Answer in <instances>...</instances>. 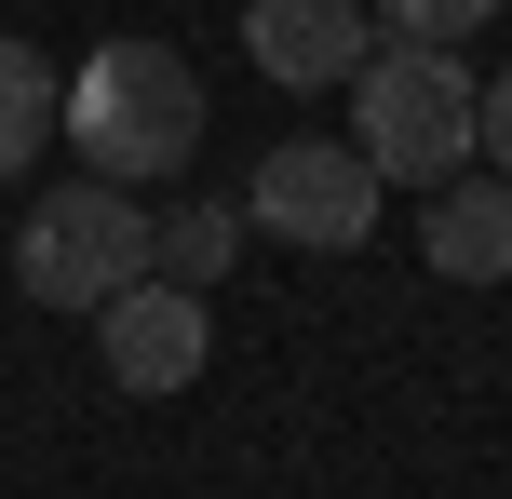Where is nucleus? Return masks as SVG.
Wrapping results in <instances>:
<instances>
[{"label":"nucleus","mask_w":512,"mask_h":499,"mask_svg":"<svg viewBox=\"0 0 512 499\" xmlns=\"http://www.w3.org/2000/svg\"><path fill=\"white\" fill-rule=\"evenodd\" d=\"M95 324H108V392L162 405V392H189V378H203V297H189L176 270H135Z\"/></svg>","instance_id":"nucleus-5"},{"label":"nucleus","mask_w":512,"mask_h":499,"mask_svg":"<svg viewBox=\"0 0 512 499\" xmlns=\"http://www.w3.org/2000/svg\"><path fill=\"white\" fill-rule=\"evenodd\" d=\"M486 14H499V0H378V27H391V41H445V54H459Z\"/></svg>","instance_id":"nucleus-10"},{"label":"nucleus","mask_w":512,"mask_h":499,"mask_svg":"<svg viewBox=\"0 0 512 499\" xmlns=\"http://www.w3.org/2000/svg\"><path fill=\"white\" fill-rule=\"evenodd\" d=\"M68 149H81V176H122V189H149V176H176L189 149H203V81H189V54L176 41H95L68 68Z\"/></svg>","instance_id":"nucleus-1"},{"label":"nucleus","mask_w":512,"mask_h":499,"mask_svg":"<svg viewBox=\"0 0 512 499\" xmlns=\"http://www.w3.org/2000/svg\"><path fill=\"white\" fill-rule=\"evenodd\" d=\"M432 270H445V284H499V270H512V176H499V162L432 189Z\"/></svg>","instance_id":"nucleus-7"},{"label":"nucleus","mask_w":512,"mask_h":499,"mask_svg":"<svg viewBox=\"0 0 512 499\" xmlns=\"http://www.w3.org/2000/svg\"><path fill=\"white\" fill-rule=\"evenodd\" d=\"M230 257H243V203H189V216H162V257L149 270H176V284L203 297V284H230Z\"/></svg>","instance_id":"nucleus-9"},{"label":"nucleus","mask_w":512,"mask_h":499,"mask_svg":"<svg viewBox=\"0 0 512 499\" xmlns=\"http://www.w3.org/2000/svg\"><path fill=\"white\" fill-rule=\"evenodd\" d=\"M243 54L283 95H337L378 54V27H364V0H243Z\"/></svg>","instance_id":"nucleus-6"},{"label":"nucleus","mask_w":512,"mask_h":499,"mask_svg":"<svg viewBox=\"0 0 512 499\" xmlns=\"http://www.w3.org/2000/svg\"><path fill=\"white\" fill-rule=\"evenodd\" d=\"M472 149H486V162H499V176H512V68L486 81V122H472Z\"/></svg>","instance_id":"nucleus-11"},{"label":"nucleus","mask_w":512,"mask_h":499,"mask_svg":"<svg viewBox=\"0 0 512 499\" xmlns=\"http://www.w3.org/2000/svg\"><path fill=\"white\" fill-rule=\"evenodd\" d=\"M149 257H162V230H149V203H135L122 176L41 189V203H27V230H14V284L41 297V311H108Z\"/></svg>","instance_id":"nucleus-3"},{"label":"nucleus","mask_w":512,"mask_h":499,"mask_svg":"<svg viewBox=\"0 0 512 499\" xmlns=\"http://www.w3.org/2000/svg\"><path fill=\"white\" fill-rule=\"evenodd\" d=\"M472 122H486V81L459 68L445 41H378L351 68V149L405 189H445L472 162Z\"/></svg>","instance_id":"nucleus-2"},{"label":"nucleus","mask_w":512,"mask_h":499,"mask_svg":"<svg viewBox=\"0 0 512 499\" xmlns=\"http://www.w3.org/2000/svg\"><path fill=\"white\" fill-rule=\"evenodd\" d=\"M54 108H68V81L41 68V41H14V27H0V176L54 135Z\"/></svg>","instance_id":"nucleus-8"},{"label":"nucleus","mask_w":512,"mask_h":499,"mask_svg":"<svg viewBox=\"0 0 512 499\" xmlns=\"http://www.w3.org/2000/svg\"><path fill=\"white\" fill-rule=\"evenodd\" d=\"M378 162L351 149V135H283V149H256V189H243V230H270V243H297V257H351L364 230H378Z\"/></svg>","instance_id":"nucleus-4"}]
</instances>
